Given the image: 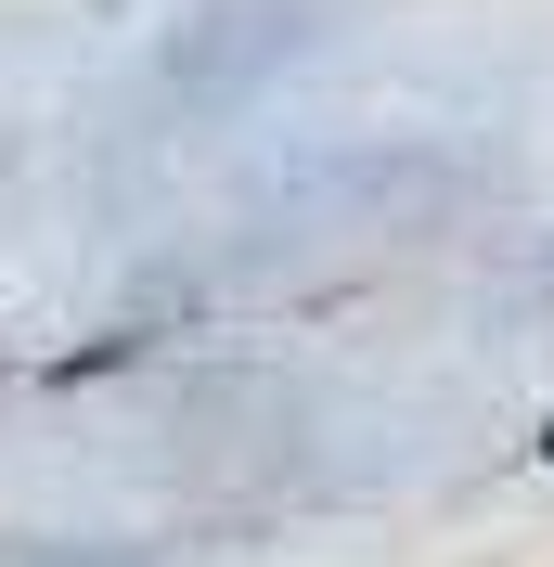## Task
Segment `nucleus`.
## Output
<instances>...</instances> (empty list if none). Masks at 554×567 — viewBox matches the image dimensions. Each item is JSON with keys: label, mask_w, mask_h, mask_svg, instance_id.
Masks as SVG:
<instances>
[]
</instances>
